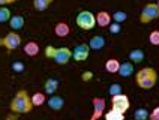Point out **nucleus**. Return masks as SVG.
I'll return each mask as SVG.
<instances>
[{"mask_svg":"<svg viewBox=\"0 0 159 120\" xmlns=\"http://www.w3.org/2000/svg\"><path fill=\"white\" fill-rule=\"evenodd\" d=\"M111 107H113V110H117V111H120L125 114V113L129 110V107H131L129 98L123 93L111 96Z\"/></svg>","mask_w":159,"mask_h":120,"instance_id":"obj_7","label":"nucleus"},{"mask_svg":"<svg viewBox=\"0 0 159 120\" xmlns=\"http://www.w3.org/2000/svg\"><path fill=\"white\" fill-rule=\"evenodd\" d=\"M113 21L114 23H119V24H122V23H125L126 21V18H128V15H126V12H123V11H117V12H114L113 14Z\"/></svg>","mask_w":159,"mask_h":120,"instance_id":"obj_25","label":"nucleus"},{"mask_svg":"<svg viewBox=\"0 0 159 120\" xmlns=\"http://www.w3.org/2000/svg\"><path fill=\"white\" fill-rule=\"evenodd\" d=\"M156 5H158V8H159V0H158V3H156Z\"/></svg>","mask_w":159,"mask_h":120,"instance_id":"obj_33","label":"nucleus"},{"mask_svg":"<svg viewBox=\"0 0 159 120\" xmlns=\"http://www.w3.org/2000/svg\"><path fill=\"white\" fill-rule=\"evenodd\" d=\"M105 120H125V114L111 108L108 113H105Z\"/></svg>","mask_w":159,"mask_h":120,"instance_id":"obj_22","label":"nucleus"},{"mask_svg":"<svg viewBox=\"0 0 159 120\" xmlns=\"http://www.w3.org/2000/svg\"><path fill=\"white\" fill-rule=\"evenodd\" d=\"M149 42L152 45H159V30H153L150 35H149Z\"/></svg>","mask_w":159,"mask_h":120,"instance_id":"obj_26","label":"nucleus"},{"mask_svg":"<svg viewBox=\"0 0 159 120\" xmlns=\"http://www.w3.org/2000/svg\"><path fill=\"white\" fill-rule=\"evenodd\" d=\"M119 75L122 78H128L134 74V63L132 62H125V63H120V68H119Z\"/></svg>","mask_w":159,"mask_h":120,"instance_id":"obj_12","label":"nucleus"},{"mask_svg":"<svg viewBox=\"0 0 159 120\" xmlns=\"http://www.w3.org/2000/svg\"><path fill=\"white\" fill-rule=\"evenodd\" d=\"M119 68H120V62L117 59H108L105 62V71L110 74H117Z\"/></svg>","mask_w":159,"mask_h":120,"instance_id":"obj_18","label":"nucleus"},{"mask_svg":"<svg viewBox=\"0 0 159 120\" xmlns=\"http://www.w3.org/2000/svg\"><path fill=\"white\" fill-rule=\"evenodd\" d=\"M18 0H0V6H6V5H11V3H15Z\"/></svg>","mask_w":159,"mask_h":120,"instance_id":"obj_31","label":"nucleus"},{"mask_svg":"<svg viewBox=\"0 0 159 120\" xmlns=\"http://www.w3.org/2000/svg\"><path fill=\"white\" fill-rule=\"evenodd\" d=\"M45 56L48 59H53L57 65H66L72 59V51L69 48H66V47L54 48L53 45H48L45 48Z\"/></svg>","mask_w":159,"mask_h":120,"instance_id":"obj_3","label":"nucleus"},{"mask_svg":"<svg viewBox=\"0 0 159 120\" xmlns=\"http://www.w3.org/2000/svg\"><path fill=\"white\" fill-rule=\"evenodd\" d=\"M54 0H33V8L39 12H44L50 8V5L53 3Z\"/></svg>","mask_w":159,"mask_h":120,"instance_id":"obj_20","label":"nucleus"},{"mask_svg":"<svg viewBox=\"0 0 159 120\" xmlns=\"http://www.w3.org/2000/svg\"><path fill=\"white\" fill-rule=\"evenodd\" d=\"M159 18V8L156 3H147L144 8L141 9V14H140V23L143 24H149L153 20Z\"/></svg>","mask_w":159,"mask_h":120,"instance_id":"obj_5","label":"nucleus"},{"mask_svg":"<svg viewBox=\"0 0 159 120\" xmlns=\"http://www.w3.org/2000/svg\"><path fill=\"white\" fill-rule=\"evenodd\" d=\"M92 77H93V75H92V72H84V75H83V80H90Z\"/></svg>","mask_w":159,"mask_h":120,"instance_id":"obj_32","label":"nucleus"},{"mask_svg":"<svg viewBox=\"0 0 159 120\" xmlns=\"http://www.w3.org/2000/svg\"><path fill=\"white\" fill-rule=\"evenodd\" d=\"M11 11L6 6H0V23H6L11 20Z\"/></svg>","mask_w":159,"mask_h":120,"instance_id":"obj_24","label":"nucleus"},{"mask_svg":"<svg viewBox=\"0 0 159 120\" xmlns=\"http://www.w3.org/2000/svg\"><path fill=\"white\" fill-rule=\"evenodd\" d=\"M92 104H93V114H92L90 120H99L105 113V99L104 98H93Z\"/></svg>","mask_w":159,"mask_h":120,"instance_id":"obj_9","label":"nucleus"},{"mask_svg":"<svg viewBox=\"0 0 159 120\" xmlns=\"http://www.w3.org/2000/svg\"><path fill=\"white\" fill-rule=\"evenodd\" d=\"M24 23H26V20L23 15H14V17H11L9 20V26L11 29L15 32V30H21L23 27H24Z\"/></svg>","mask_w":159,"mask_h":120,"instance_id":"obj_13","label":"nucleus"},{"mask_svg":"<svg viewBox=\"0 0 159 120\" xmlns=\"http://www.w3.org/2000/svg\"><path fill=\"white\" fill-rule=\"evenodd\" d=\"M135 81H137V86L140 89L144 90H150L156 86V81H158V72L153 68H143L137 72L135 75Z\"/></svg>","mask_w":159,"mask_h":120,"instance_id":"obj_2","label":"nucleus"},{"mask_svg":"<svg viewBox=\"0 0 159 120\" xmlns=\"http://www.w3.org/2000/svg\"><path fill=\"white\" fill-rule=\"evenodd\" d=\"M54 33L57 35L59 38H66L68 35L71 33V27L66 23H57L56 27H54Z\"/></svg>","mask_w":159,"mask_h":120,"instance_id":"obj_15","label":"nucleus"},{"mask_svg":"<svg viewBox=\"0 0 159 120\" xmlns=\"http://www.w3.org/2000/svg\"><path fill=\"white\" fill-rule=\"evenodd\" d=\"M149 120H159V107H155L149 114Z\"/></svg>","mask_w":159,"mask_h":120,"instance_id":"obj_29","label":"nucleus"},{"mask_svg":"<svg viewBox=\"0 0 159 120\" xmlns=\"http://www.w3.org/2000/svg\"><path fill=\"white\" fill-rule=\"evenodd\" d=\"M33 110V104L32 99L26 90H18L12 102H11V111L17 113V114H27Z\"/></svg>","mask_w":159,"mask_h":120,"instance_id":"obj_1","label":"nucleus"},{"mask_svg":"<svg viewBox=\"0 0 159 120\" xmlns=\"http://www.w3.org/2000/svg\"><path fill=\"white\" fill-rule=\"evenodd\" d=\"M75 23H77V26L81 30L89 32V30H92V29L96 27V17L90 11H81V12H78V15L75 18Z\"/></svg>","mask_w":159,"mask_h":120,"instance_id":"obj_4","label":"nucleus"},{"mask_svg":"<svg viewBox=\"0 0 159 120\" xmlns=\"http://www.w3.org/2000/svg\"><path fill=\"white\" fill-rule=\"evenodd\" d=\"M95 17H96V26L99 27H108L111 24V14L110 12H107V11H99L98 14H95Z\"/></svg>","mask_w":159,"mask_h":120,"instance_id":"obj_10","label":"nucleus"},{"mask_svg":"<svg viewBox=\"0 0 159 120\" xmlns=\"http://www.w3.org/2000/svg\"><path fill=\"white\" fill-rule=\"evenodd\" d=\"M149 114H150V113L147 111L146 108H138V110H135V113H134V119L135 120H149Z\"/></svg>","mask_w":159,"mask_h":120,"instance_id":"obj_23","label":"nucleus"},{"mask_svg":"<svg viewBox=\"0 0 159 120\" xmlns=\"http://www.w3.org/2000/svg\"><path fill=\"white\" fill-rule=\"evenodd\" d=\"M47 104L50 107V110L53 111H60L65 105V101H63L62 96H57V95H51L48 99H47Z\"/></svg>","mask_w":159,"mask_h":120,"instance_id":"obj_11","label":"nucleus"},{"mask_svg":"<svg viewBox=\"0 0 159 120\" xmlns=\"http://www.w3.org/2000/svg\"><path fill=\"white\" fill-rule=\"evenodd\" d=\"M108 93L111 96H116V95H120L122 93V86L120 84H111L110 89H108Z\"/></svg>","mask_w":159,"mask_h":120,"instance_id":"obj_27","label":"nucleus"},{"mask_svg":"<svg viewBox=\"0 0 159 120\" xmlns=\"http://www.w3.org/2000/svg\"><path fill=\"white\" fill-rule=\"evenodd\" d=\"M89 53H90L89 44H78L72 50V59L75 62H84V60L89 59Z\"/></svg>","mask_w":159,"mask_h":120,"instance_id":"obj_8","label":"nucleus"},{"mask_svg":"<svg viewBox=\"0 0 159 120\" xmlns=\"http://www.w3.org/2000/svg\"><path fill=\"white\" fill-rule=\"evenodd\" d=\"M89 47H90V50H102L104 47H105V39L102 38V36H99V35H96V36H93L90 41H89Z\"/></svg>","mask_w":159,"mask_h":120,"instance_id":"obj_14","label":"nucleus"},{"mask_svg":"<svg viewBox=\"0 0 159 120\" xmlns=\"http://www.w3.org/2000/svg\"><path fill=\"white\" fill-rule=\"evenodd\" d=\"M30 99H32V104H33V107H41V105H44L45 104V95L41 93V92H36L33 96H30Z\"/></svg>","mask_w":159,"mask_h":120,"instance_id":"obj_21","label":"nucleus"},{"mask_svg":"<svg viewBox=\"0 0 159 120\" xmlns=\"http://www.w3.org/2000/svg\"><path fill=\"white\" fill-rule=\"evenodd\" d=\"M12 69H14L15 72H23V71H24V65H23L21 62H15V63H12Z\"/></svg>","mask_w":159,"mask_h":120,"instance_id":"obj_30","label":"nucleus"},{"mask_svg":"<svg viewBox=\"0 0 159 120\" xmlns=\"http://www.w3.org/2000/svg\"><path fill=\"white\" fill-rule=\"evenodd\" d=\"M44 89H45V93L51 96V95H54L57 92V89H59V81H57L56 78H48V80L45 81Z\"/></svg>","mask_w":159,"mask_h":120,"instance_id":"obj_16","label":"nucleus"},{"mask_svg":"<svg viewBox=\"0 0 159 120\" xmlns=\"http://www.w3.org/2000/svg\"><path fill=\"white\" fill-rule=\"evenodd\" d=\"M108 29H110V32H111L113 35H117V33H120V32H122V26H120L119 23H113V24H110Z\"/></svg>","mask_w":159,"mask_h":120,"instance_id":"obj_28","label":"nucleus"},{"mask_svg":"<svg viewBox=\"0 0 159 120\" xmlns=\"http://www.w3.org/2000/svg\"><path fill=\"white\" fill-rule=\"evenodd\" d=\"M0 45H3L8 51H14L21 45V36L17 32H9L3 39H0Z\"/></svg>","mask_w":159,"mask_h":120,"instance_id":"obj_6","label":"nucleus"},{"mask_svg":"<svg viewBox=\"0 0 159 120\" xmlns=\"http://www.w3.org/2000/svg\"><path fill=\"white\" fill-rule=\"evenodd\" d=\"M24 53H26L29 57H35L39 54V45L33 41H30V42H27L24 45Z\"/></svg>","mask_w":159,"mask_h":120,"instance_id":"obj_17","label":"nucleus"},{"mask_svg":"<svg viewBox=\"0 0 159 120\" xmlns=\"http://www.w3.org/2000/svg\"><path fill=\"white\" fill-rule=\"evenodd\" d=\"M146 59V54L143 50H132V51L129 53V60L132 62V63H141L143 60Z\"/></svg>","mask_w":159,"mask_h":120,"instance_id":"obj_19","label":"nucleus"}]
</instances>
